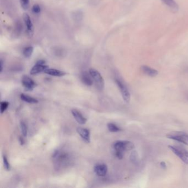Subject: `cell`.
Masks as SVG:
<instances>
[{
	"label": "cell",
	"mask_w": 188,
	"mask_h": 188,
	"mask_svg": "<svg viewBox=\"0 0 188 188\" xmlns=\"http://www.w3.org/2000/svg\"><path fill=\"white\" fill-rule=\"evenodd\" d=\"M134 147V144L129 141H117L113 145L115 156L119 159L123 158L125 152L132 150Z\"/></svg>",
	"instance_id": "1"
},
{
	"label": "cell",
	"mask_w": 188,
	"mask_h": 188,
	"mask_svg": "<svg viewBox=\"0 0 188 188\" xmlns=\"http://www.w3.org/2000/svg\"><path fill=\"white\" fill-rule=\"evenodd\" d=\"M53 159L55 166L58 169H61L68 165L71 161V157L69 153L61 150H57L53 154Z\"/></svg>",
	"instance_id": "2"
},
{
	"label": "cell",
	"mask_w": 188,
	"mask_h": 188,
	"mask_svg": "<svg viewBox=\"0 0 188 188\" xmlns=\"http://www.w3.org/2000/svg\"><path fill=\"white\" fill-rule=\"evenodd\" d=\"M89 72L92 77L93 82L96 84V87L100 91H102L104 88V80L98 71L91 68L89 70Z\"/></svg>",
	"instance_id": "3"
},
{
	"label": "cell",
	"mask_w": 188,
	"mask_h": 188,
	"mask_svg": "<svg viewBox=\"0 0 188 188\" xmlns=\"http://www.w3.org/2000/svg\"><path fill=\"white\" fill-rule=\"evenodd\" d=\"M167 137L188 146V134L184 132H172L167 135Z\"/></svg>",
	"instance_id": "4"
},
{
	"label": "cell",
	"mask_w": 188,
	"mask_h": 188,
	"mask_svg": "<svg viewBox=\"0 0 188 188\" xmlns=\"http://www.w3.org/2000/svg\"><path fill=\"white\" fill-rule=\"evenodd\" d=\"M168 147L183 162L188 164V151H186L182 147L177 146H169Z\"/></svg>",
	"instance_id": "5"
},
{
	"label": "cell",
	"mask_w": 188,
	"mask_h": 188,
	"mask_svg": "<svg viewBox=\"0 0 188 188\" xmlns=\"http://www.w3.org/2000/svg\"><path fill=\"white\" fill-rule=\"evenodd\" d=\"M115 83L117 84L118 88L120 89L123 98L126 103H129L130 100V94L127 87L124 83L119 79H115Z\"/></svg>",
	"instance_id": "6"
},
{
	"label": "cell",
	"mask_w": 188,
	"mask_h": 188,
	"mask_svg": "<svg viewBox=\"0 0 188 188\" xmlns=\"http://www.w3.org/2000/svg\"><path fill=\"white\" fill-rule=\"evenodd\" d=\"M49 67L45 65V61L43 60H40L37 62L35 65L32 67L30 71V73L32 75H35L42 72H44Z\"/></svg>",
	"instance_id": "7"
},
{
	"label": "cell",
	"mask_w": 188,
	"mask_h": 188,
	"mask_svg": "<svg viewBox=\"0 0 188 188\" xmlns=\"http://www.w3.org/2000/svg\"><path fill=\"white\" fill-rule=\"evenodd\" d=\"M22 83L24 88L29 91H32L37 86V84L34 82V81H33L28 76H23Z\"/></svg>",
	"instance_id": "8"
},
{
	"label": "cell",
	"mask_w": 188,
	"mask_h": 188,
	"mask_svg": "<svg viewBox=\"0 0 188 188\" xmlns=\"http://www.w3.org/2000/svg\"><path fill=\"white\" fill-rule=\"evenodd\" d=\"M94 172L99 177H104L108 173V167L104 163H98L94 167Z\"/></svg>",
	"instance_id": "9"
},
{
	"label": "cell",
	"mask_w": 188,
	"mask_h": 188,
	"mask_svg": "<svg viewBox=\"0 0 188 188\" xmlns=\"http://www.w3.org/2000/svg\"><path fill=\"white\" fill-rule=\"evenodd\" d=\"M77 132L78 134L83 140L86 143H89L91 142V132L90 131L86 128H77Z\"/></svg>",
	"instance_id": "10"
},
{
	"label": "cell",
	"mask_w": 188,
	"mask_h": 188,
	"mask_svg": "<svg viewBox=\"0 0 188 188\" xmlns=\"http://www.w3.org/2000/svg\"><path fill=\"white\" fill-rule=\"evenodd\" d=\"M23 20L26 24L28 34L32 37L34 33V26L32 23L30 16L27 13H24L23 15Z\"/></svg>",
	"instance_id": "11"
},
{
	"label": "cell",
	"mask_w": 188,
	"mask_h": 188,
	"mask_svg": "<svg viewBox=\"0 0 188 188\" xmlns=\"http://www.w3.org/2000/svg\"><path fill=\"white\" fill-rule=\"evenodd\" d=\"M71 113L77 122L81 125L85 124L86 123L87 119L83 116L82 113L76 109L71 110Z\"/></svg>",
	"instance_id": "12"
},
{
	"label": "cell",
	"mask_w": 188,
	"mask_h": 188,
	"mask_svg": "<svg viewBox=\"0 0 188 188\" xmlns=\"http://www.w3.org/2000/svg\"><path fill=\"white\" fill-rule=\"evenodd\" d=\"M81 79L82 83L87 86H91L93 83L92 77L91 76L89 72L87 71H84L81 74Z\"/></svg>",
	"instance_id": "13"
},
{
	"label": "cell",
	"mask_w": 188,
	"mask_h": 188,
	"mask_svg": "<svg viewBox=\"0 0 188 188\" xmlns=\"http://www.w3.org/2000/svg\"><path fill=\"white\" fill-rule=\"evenodd\" d=\"M141 70L145 75L152 77L156 76L158 73V72L156 70L146 65L142 66L141 67Z\"/></svg>",
	"instance_id": "14"
},
{
	"label": "cell",
	"mask_w": 188,
	"mask_h": 188,
	"mask_svg": "<svg viewBox=\"0 0 188 188\" xmlns=\"http://www.w3.org/2000/svg\"><path fill=\"white\" fill-rule=\"evenodd\" d=\"M44 72L49 75L55 77H62L66 75V73L62 71L55 69H49V68H48Z\"/></svg>",
	"instance_id": "15"
},
{
	"label": "cell",
	"mask_w": 188,
	"mask_h": 188,
	"mask_svg": "<svg viewBox=\"0 0 188 188\" xmlns=\"http://www.w3.org/2000/svg\"><path fill=\"white\" fill-rule=\"evenodd\" d=\"M162 1L174 12L178 10V6L174 0H162Z\"/></svg>",
	"instance_id": "16"
},
{
	"label": "cell",
	"mask_w": 188,
	"mask_h": 188,
	"mask_svg": "<svg viewBox=\"0 0 188 188\" xmlns=\"http://www.w3.org/2000/svg\"><path fill=\"white\" fill-rule=\"evenodd\" d=\"M21 99L23 101L30 104H37L38 103V100L37 99L23 93L21 94Z\"/></svg>",
	"instance_id": "17"
},
{
	"label": "cell",
	"mask_w": 188,
	"mask_h": 188,
	"mask_svg": "<svg viewBox=\"0 0 188 188\" xmlns=\"http://www.w3.org/2000/svg\"><path fill=\"white\" fill-rule=\"evenodd\" d=\"M33 51H34V48L32 46H27L26 48H24V49L23 51V54L25 58H29L32 56Z\"/></svg>",
	"instance_id": "18"
},
{
	"label": "cell",
	"mask_w": 188,
	"mask_h": 188,
	"mask_svg": "<svg viewBox=\"0 0 188 188\" xmlns=\"http://www.w3.org/2000/svg\"><path fill=\"white\" fill-rule=\"evenodd\" d=\"M107 127L109 131L112 132H119L121 130V129L119 128L116 125L112 123H109L107 124Z\"/></svg>",
	"instance_id": "19"
},
{
	"label": "cell",
	"mask_w": 188,
	"mask_h": 188,
	"mask_svg": "<svg viewBox=\"0 0 188 188\" xmlns=\"http://www.w3.org/2000/svg\"><path fill=\"white\" fill-rule=\"evenodd\" d=\"M131 162L134 164H137L139 162V155L136 151H132L130 156Z\"/></svg>",
	"instance_id": "20"
},
{
	"label": "cell",
	"mask_w": 188,
	"mask_h": 188,
	"mask_svg": "<svg viewBox=\"0 0 188 188\" xmlns=\"http://www.w3.org/2000/svg\"><path fill=\"white\" fill-rule=\"evenodd\" d=\"M20 126H21V129L23 136L24 137H26L28 135V126H27V125L26 124L25 122L22 121L20 123Z\"/></svg>",
	"instance_id": "21"
},
{
	"label": "cell",
	"mask_w": 188,
	"mask_h": 188,
	"mask_svg": "<svg viewBox=\"0 0 188 188\" xmlns=\"http://www.w3.org/2000/svg\"><path fill=\"white\" fill-rule=\"evenodd\" d=\"M3 165H4V167L7 170L9 171L11 170V164H10V162L8 161V160L7 159V157L5 155H3Z\"/></svg>",
	"instance_id": "22"
},
{
	"label": "cell",
	"mask_w": 188,
	"mask_h": 188,
	"mask_svg": "<svg viewBox=\"0 0 188 188\" xmlns=\"http://www.w3.org/2000/svg\"><path fill=\"white\" fill-rule=\"evenodd\" d=\"M9 106V103L7 101H3L1 102V113L3 114Z\"/></svg>",
	"instance_id": "23"
},
{
	"label": "cell",
	"mask_w": 188,
	"mask_h": 188,
	"mask_svg": "<svg viewBox=\"0 0 188 188\" xmlns=\"http://www.w3.org/2000/svg\"><path fill=\"white\" fill-rule=\"evenodd\" d=\"M20 2L23 9L27 10L29 7V0H20Z\"/></svg>",
	"instance_id": "24"
},
{
	"label": "cell",
	"mask_w": 188,
	"mask_h": 188,
	"mask_svg": "<svg viewBox=\"0 0 188 188\" xmlns=\"http://www.w3.org/2000/svg\"><path fill=\"white\" fill-rule=\"evenodd\" d=\"M32 11L35 14H38L41 12V7L38 4L34 5L32 7Z\"/></svg>",
	"instance_id": "25"
},
{
	"label": "cell",
	"mask_w": 188,
	"mask_h": 188,
	"mask_svg": "<svg viewBox=\"0 0 188 188\" xmlns=\"http://www.w3.org/2000/svg\"><path fill=\"white\" fill-rule=\"evenodd\" d=\"M160 166L163 169H166L167 168V165L164 162H161L160 163Z\"/></svg>",
	"instance_id": "26"
},
{
	"label": "cell",
	"mask_w": 188,
	"mask_h": 188,
	"mask_svg": "<svg viewBox=\"0 0 188 188\" xmlns=\"http://www.w3.org/2000/svg\"><path fill=\"white\" fill-rule=\"evenodd\" d=\"M3 69V61L2 60L0 61V72L2 73Z\"/></svg>",
	"instance_id": "27"
},
{
	"label": "cell",
	"mask_w": 188,
	"mask_h": 188,
	"mask_svg": "<svg viewBox=\"0 0 188 188\" xmlns=\"http://www.w3.org/2000/svg\"><path fill=\"white\" fill-rule=\"evenodd\" d=\"M19 142H20V144H21V145H24V142H25V141H24V139H23V138L22 137H19Z\"/></svg>",
	"instance_id": "28"
}]
</instances>
